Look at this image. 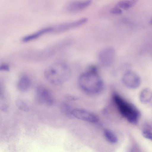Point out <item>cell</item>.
<instances>
[{"instance_id": "11", "label": "cell", "mask_w": 152, "mask_h": 152, "mask_svg": "<svg viewBox=\"0 0 152 152\" xmlns=\"http://www.w3.org/2000/svg\"><path fill=\"white\" fill-rule=\"evenodd\" d=\"M31 84V81L29 78L26 76L23 75L19 79L17 86L19 91L24 92L29 89Z\"/></svg>"}, {"instance_id": "19", "label": "cell", "mask_w": 152, "mask_h": 152, "mask_svg": "<svg viewBox=\"0 0 152 152\" xmlns=\"http://www.w3.org/2000/svg\"><path fill=\"white\" fill-rule=\"evenodd\" d=\"M150 24L152 25V19L150 21Z\"/></svg>"}, {"instance_id": "3", "label": "cell", "mask_w": 152, "mask_h": 152, "mask_svg": "<svg viewBox=\"0 0 152 152\" xmlns=\"http://www.w3.org/2000/svg\"><path fill=\"white\" fill-rule=\"evenodd\" d=\"M69 74L66 66L60 63H56L45 70L44 75L51 84L58 86L64 82L68 79Z\"/></svg>"}, {"instance_id": "13", "label": "cell", "mask_w": 152, "mask_h": 152, "mask_svg": "<svg viewBox=\"0 0 152 152\" xmlns=\"http://www.w3.org/2000/svg\"><path fill=\"white\" fill-rule=\"evenodd\" d=\"M137 1L136 0H124L118 1L116 6L125 10H127L136 4Z\"/></svg>"}, {"instance_id": "16", "label": "cell", "mask_w": 152, "mask_h": 152, "mask_svg": "<svg viewBox=\"0 0 152 152\" xmlns=\"http://www.w3.org/2000/svg\"><path fill=\"white\" fill-rule=\"evenodd\" d=\"M122 10L119 7L116 6L111 8L110 11V13L114 15H120L122 13Z\"/></svg>"}, {"instance_id": "4", "label": "cell", "mask_w": 152, "mask_h": 152, "mask_svg": "<svg viewBox=\"0 0 152 152\" xmlns=\"http://www.w3.org/2000/svg\"><path fill=\"white\" fill-rule=\"evenodd\" d=\"M122 81L126 87L131 89L137 88L141 83V80L139 76L131 71H128L124 74L122 77Z\"/></svg>"}, {"instance_id": "14", "label": "cell", "mask_w": 152, "mask_h": 152, "mask_svg": "<svg viewBox=\"0 0 152 152\" xmlns=\"http://www.w3.org/2000/svg\"><path fill=\"white\" fill-rule=\"evenodd\" d=\"M103 134L105 140L110 143L115 144L118 141L117 136L110 130L105 129L103 132Z\"/></svg>"}, {"instance_id": "18", "label": "cell", "mask_w": 152, "mask_h": 152, "mask_svg": "<svg viewBox=\"0 0 152 152\" xmlns=\"http://www.w3.org/2000/svg\"><path fill=\"white\" fill-rule=\"evenodd\" d=\"M0 70L1 71H8L9 70V67L6 64H2L0 66Z\"/></svg>"}, {"instance_id": "8", "label": "cell", "mask_w": 152, "mask_h": 152, "mask_svg": "<svg viewBox=\"0 0 152 152\" xmlns=\"http://www.w3.org/2000/svg\"><path fill=\"white\" fill-rule=\"evenodd\" d=\"M88 21L86 18H83L74 21L60 24L53 27V31L60 33L75 28L82 25Z\"/></svg>"}, {"instance_id": "2", "label": "cell", "mask_w": 152, "mask_h": 152, "mask_svg": "<svg viewBox=\"0 0 152 152\" xmlns=\"http://www.w3.org/2000/svg\"><path fill=\"white\" fill-rule=\"evenodd\" d=\"M113 99L121 115L130 123L137 124L140 115L138 109L132 104L117 94H114Z\"/></svg>"}, {"instance_id": "10", "label": "cell", "mask_w": 152, "mask_h": 152, "mask_svg": "<svg viewBox=\"0 0 152 152\" xmlns=\"http://www.w3.org/2000/svg\"><path fill=\"white\" fill-rule=\"evenodd\" d=\"M53 28L48 27L41 29L36 32L26 36L22 38V41L24 42H28L34 39L47 33L53 32Z\"/></svg>"}, {"instance_id": "5", "label": "cell", "mask_w": 152, "mask_h": 152, "mask_svg": "<svg viewBox=\"0 0 152 152\" xmlns=\"http://www.w3.org/2000/svg\"><path fill=\"white\" fill-rule=\"evenodd\" d=\"M36 95L37 99L40 103L50 106L54 103V98L51 92L44 87H37L36 90Z\"/></svg>"}, {"instance_id": "12", "label": "cell", "mask_w": 152, "mask_h": 152, "mask_svg": "<svg viewBox=\"0 0 152 152\" xmlns=\"http://www.w3.org/2000/svg\"><path fill=\"white\" fill-rule=\"evenodd\" d=\"M139 99L142 104H145L150 102L152 100V90L148 88H143L140 92Z\"/></svg>"}, {"instance_id": "9", "label": "cell", "mask_w": 152, "mask_h": 152, "mask_svg": "<svg viewBox=\"0 0 152 152\" xmlns=\"http://www.w3.org/2000/svg\"><path fill=\"white\" fill-rule=\"evenodd\" d=\"M91 2V0L74 1L68 5L67 10L72 12H79L86 8L90 5Z\"/></svg>"}, {"instance_id": "7", "label": "cell", "mask_w": 152, "mask_h": 152, "mask_svg": "<svg viewBox=\"0 0 152 152\" xmlns=\"http://www.w3.org/2000/svg\"><path fill=\"white\" fill-rule=\"evenodd\" d=\"M115 51L112 48H105L101 50L98 54L99 61L102 65L105 66L111 65L113 62Z\"/></svg>"}, {"instance_id": "6", "label": "cell", "mask_w": 152, "mask_h": 152, "mask_svg": "<svg viewBox=\"0 0 152 152\" xmlns=\"http://www.w3.org/2000/svg\"><path fill=\"white\" fill-rule=\"evenodd\" d=\"M79 119L91 123L98 121V117L94 114L86 110L76 108L71 110L70 114Z\"/></svg>"}, {"instance_id": "15", "label": "cell", "mask_w": 152, "mask_h": 152, "mask_svg": "<svg viewBox=\"0 0 152 152\" xmlns=\"http://www.w3.org/2000/svg\"><path fill=\"white\" fill-rule=\"evenodd\" d=\"M16 105L20 110L25 112L29 110V107L27 104L21 99H17L16 101Z\"/></svg>"}, {"instance_id": "1", "label": "cell", "mask_w": 152, "mask_h": 152, "mask_svg": "<svg viewBox=\"0 0 152 152\" xmlns=\"http://www.w3.org/2000/svg\"><path fill=\"white\" fill-rule=\"evenodd\" d=\"M78 82L83 90L91 94L99 93L103 87V81L94 66H91L88 71L82 74Z\"/></svg>"}, {"instance_id": "17", "label": "cell", "mask_w": 152, "mask_h": 152, "mask_svg": "<svg viewBox=\"0 0 152 152\" xmlns=\"http://www.w3.org/2000/svg\"><path fill=\"white\" fill-rule=\"evenodd\" d=\"M142 134L145 138L152 141V132L147 130H145L142 132Z\"/></svg>"}]
</instances>
